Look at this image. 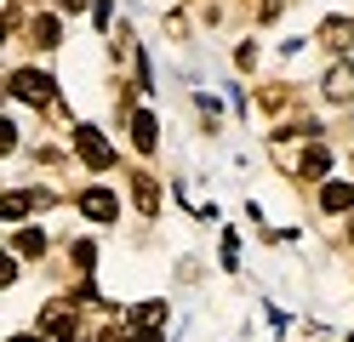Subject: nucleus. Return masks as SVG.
<instances>
[{"label":"nucleus","mask_w":354,"mask_h":342,"mask_svg":"<svg viewBox=\"0 0 354 342\" xmlns=\"http://www.w3.org/2000/svg\"><path fill=\"white\" fill-rule=\"evenodd\" d=\"M12 97H17V103L46 108V103H57V86L40 75V68H17V75H12Z\"/></svg>","instance_id":"obj_1"},{"label":"nucleus","mask_w":354,"mask_h":342,"mask_svg":"<svg viewBox=\"0 0 354 342\" xmlns=\"http://www.w3.org/2000/svg\"><path fill=\"white\" fill-rule=\"evenodd\" d=\"M75 149H80V160H86V166H97V171H109V166H115V149L103 143V131H97V126H75Z\"/></svg>","instance_id":"obj_2"},{"label":"nucleus","mask_w":354,"mask_h":342,"mask_svg":"<svg viewBox=\"0 0 354 342\" xmlns=\"http://www.w3.org/2000/svg\"><path fill=\"white\" fill-rule=\"evenodd\" d=\"M80 211L92 217V222H115V211H120V200L109 194V189H86V194H80Z\"/></svg>","instance_id":"obj_3"},{"label":"nucleus","mask_w":354,"mask_h":342,"mask_svg":"<svg viewBox=\"0 0 354 342\" xmlns=\"http://www.w3.org/2000/svg\"><path fill=\"white\" fill-rule=\"evenodd\" d=\"M326 97H331V103H348V97H354V68H348V63H331V68H326Z\"/></svg>","instance_id":"obj_4"},{"label":"nucleus","mask_w":354,"mask_h":342,"mask_svg":"<svg viewBox=\"0 0 354 342\" xmlns=\"http://www.w3.org/2000/svg\"><path fill=\"white\" fill-rule=\"evenodd\" d=\"M320 35H326V46L348 52V46H354V23H348V17H326V23H320Z\"/></svg>","instance_id":"obj_5"},{"label":"nucleus","mask_w":354,"mask_h":342,"mask_svg":"<svg viewBox=\"0 0 354 342\" xmlns=\"http://www.w3.org/2000/svg\"><path fill=\"white\" fill-rule=\"evenodd\" d=\"M320 205H326V211H348V205H354V189H348V182H326V189H320Z\"/></svg>","instance_id":"obj_6"},{"label":"nucleus","mask_w":354,"mask_h":342,"mask_svg":"<svg viewBox=\"0 0 354 342\" xmlns=\"http://www.w3.org/2000/svg\"><path fill=\"white\" fill-rule=\"evenodd\" d=\"M154 137H160V131H154V114H131V143L149 154V149H154Z\"/></svg>","instance_id":"obj_7"},{"label":"nucleus","mask_w":354,"mask_h":342,"mask_svg":"<svg viewBox=\"0 0 354 342\" xmlns=\"http://www.w3.org/2000/svg\"><path fill=\"white\" fill-rule=\"evenodd\" d=\"M131 194H138V211H143V217H154V205H160V189H154L149 177H138V182H131Z\"/></svg>","instance_id":"obj_8"},{"label":"nucleus","mask_w":354,"mask_h":342,"mask_svg":"<svg viewBox=\"0 0 354 342\" xmlns=\"http://www.w3.org/2000/svg\"><path fill=\"white\" fill-rule=\"evenodd\" d=\"M35 40H40V46H57V40H63V23H57V17H35Z\"/></svg>","instance_id":"obj_9"},{"label":"nucleus","mask_w":354,"mask_h":342,"mask_svg":"<svg viewBox=\"0 0 354 342\" xmlns=\"http://www.w3.org/2000/svg\"><path fill=\"white\" fill-rule=\"evenodd\" d=\"M326 171H331V154L326 149H308L303 154V177H326Z\"/></svg>","instance_id":"obj_10"},{"label":"nucleus","mask_w":354,"mask_h":342,"mask_svg":"<svg viewBox=\"0 0 354 342\" xmlns=\"http://www.w3.org/2000/svg\"><path fill=\"white\" fill-rule=\"evenodd\" d=\"M35 194H6V200H0V211H6V217H24V211H35Z\"/></svg>","instance_id":"obj_11"},{"label":"nucleus","mask_w":354,"mask_h":342,"mask_svg":"<svg viewBox=\"0 0 354 342\" xmlns=\"http://www.w3.org/2000/svg\"><path fill=\"white\" fill-rule=\"evenodd\" d=\"M17 251H24V257H40V251H46V234H40V228H24V234H17Z\"/></svg>","instance_id":"obj_12"},{"label":"nucleus","mask_w":354,"mask_h":342,"mask_svg":"<svg viewBox=\"0 0 354 342\" xmlns=\"http://www.w3.org/2000/svg\"><path fill=\"white\" fill-rule=\"evenodd\" d=\"M131 319H138V325H160V319H166V303H143V308H131Z\"/></svg>","instance_id":"obj_13"},{"label":"nucleus","mask_w":354,"mask_h":342,"mask_svg":"<svg viewBox=\"0 0 354 342\" xmlns=\"http://www.w3.org/2000/svg\"><path fill=\"white\" fill-rule=\"evenodd\" d=\"M75 263H80V268H92V263H97V245H92V240H80V245H75Z\"/></svg>","instance_id":"obj_14"},{"label":"nucleus","mask_w":354,"mask_h":342,"mask_svg":"<svg viewBox=\"0 0 354 342\" xmlns=\"http://www.w3.org/2000/svg\"><path fill=\"white\" fill-rule=\"evenodd\" d=\"M57 6H63V12H80V6H86V0H57Z\"/></svg>","instance_id":"obj_15"},{"label":"nucleus","mask_w":354,"mask_h":342,"mask_svg":"<svg viewBox=\"0 0 354 342\" xmlns=\"http://www.w3.org/2000/svg\"><path fill=\"white\" fill-rule=\"evenodd\" d=\"M138 342H160V331H143V336H138Z\"/></svg>","instance_id":"obj_16"},{"label":"nucleus","mask_w":354,"mask_h":342,"mask_svg":"<svg viewBox=\"0 0 354 342\" xmlns=\"http://www.w3.org/2000/svg\"><path fill=\"white\" fill-rule=\"evenodd\" d=\"M12 342H35V336H12Z\"/></svg>","instance_id":"obj_17"}]
</instances>
